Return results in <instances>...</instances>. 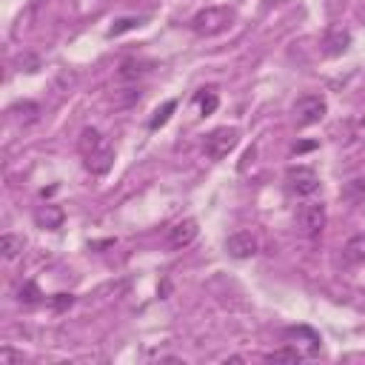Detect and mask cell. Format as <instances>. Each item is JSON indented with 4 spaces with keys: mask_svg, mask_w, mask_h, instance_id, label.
Here are the masks:
<instances>
[{
    "mask_svg": "<svg viewBox=\"0 0 365 365\" xmlns=\"http://www.w3.org/2000/svg\"><path fill=\"white\" fill-rule=\"evenodd\" d=\"M234 20H237V14L231 6H205L191 17L188 26L200 37H214V34H222Z\"/></svg>",
    "mask_w": 365,
    "mask_h": 365,
    "instance_id": "cell-1",
    "label": "cell"
},
{
    "mask_svg": "<svg viewBox=\"0 0 365 365\" xmlns=\"http://www.w3.org/2000/svg\"><path fill=\"white\" fill-rule=\"evenodd\" d=\"M240 143V131L234 125H220V128H211L202 140V151L208 160H222L228 157Z\"/></svg>",
    "mask_w": 365,
    "mask_h": 365,
    "instance_id": "cell-2",
    "label": "cell"
},
{
    "mask_svg": "<svg viewBox=\"0 0 365 365\" xmlns=\"http://www.w3.org/2000/svg\"><path fill=\"white\" fill-rule=\"evenodd\" d=\"M325 111H328L325 97H319V94H305V97H299V100L294 103V123H297V128H308V125L319 123V120L325 117Z\"/></svg>",
    "mask_w": 365,
    "mask_h": 365,
    "instance_id": "cell-3",
    "label": "cell"
},
{
    "mask_svg": "<svg viewBox=\"0 0 365 365\" xmlns=\"http://www.w3.org/2000/svg\"><path fill=\"white\" fill-rule=\"evenodd\" d=\"M285 185H288V191L297 194V197H311V194L319 191V177H317V171L308 168V165H291V168L285 171Z\"/></svg>",
    "mask_w": 365,
    "mask_h": 365,
    "instance_id": "cell-4",
    "label": "cell"
},
{
    "mask_svg": "<svg viewBox=\"0 0 365 365\" xmlns=\"http://www.w3.org/2000/svg\"><path fill=\"white\" fill-rule=\"evenodd\" d=\"M297 220H299V228L305 231V237H319L328 222V214H325L322 202H302Z\"/></svg>",
    "mask_w": 365,
    "mask_h": 365,
    "instance_id": "cell-5",
    "label": "cell"
},
{
    "mask_svg": "<svg viewBox=\"0 0 365 365\" xmlns=\"http://www.w3.org/2000/svg\"><path fill=\"white\" fill-rule=\"evenodd\" d=\"M225 251L234 259H248V257H254L259 251V240L251 231H234V234L225 237Z\"/></svg>",
    "mask_w": 365,
    "mask_h": 365,
    "instance_id": "cell-6",
    "label": "cell"
},
{
    "mask_svg": "<svg viewBox=\"0 0 365 365\" xmlns=\"http://www.w3.org/2000/svg\"><path fill=\"white\" fill-rule=\"evenodd\" d=\"M197 234H200L197 220H194V217H185V220H180V222H174V225L168 228V234H165V245L174 248V251L188 248V245L197 240Z\"/></svg>",
    "mask_w": 365,
    "mask_h": 365,
    "instance_id": "cell-7",
    "label": "cell"
},
{
    "mask_svg": "<svg viewBox=\"0 0 365 365\" xmlns=\"http://www.w3.org/2000/svg\"><path fill=\"white\" fill-rule=\"evenodd\" d=\"M111 165H114V148L108 145V140H106L97 151H91V154L86 157V168H88L91 174H106Z\"/></svg>",
    "mask_w": 365,
    "mask_h": 365,
    "instance_id": "cell-8",
    "label": "cell"
},
{
    "mask_svg": "<svg viewBox=\"0 0 365 365\" xmlns=\"http://www.w3.org/2000/svg\"><path fill=\"white\" fill-rule=\"evenodd\" d=\"M322 51L328 54V57H336V54H342L348 46H351V31L348 29H339V26H334L328 34H325V40H322Z\"/></svg>",
    "mask_w": 365,
    "mask_h": 365,
    "instance_id": "cell-9",
    "label": "cell"
},
{
    "mask_svg": "<svg viewBox=\"0 0 365 365\" xmlns=\"http://www.w3.org/2000/svg\"><path fill=\"white\" fill-rule=\"evenodd\" d=\"M342 262H345V265H359V262H365V234H354V237L342 245Z\"/></svg>",
    "mask_w": 365,
    "mask_h": 365,
    "instance_id": "cell-10",
    "label": "cell"
},
{
    "mask_svg": "<svg viewBox=\"0 0 365 365\" xmlns=\"http://www.w3.org/2000/svg\"><path fill=\"white\" fill-rule=\"evenodd\" d=\"M63 208L60 205H40L37 211H34V222L40 225V228H60L63 225Z\"/></svg>",
    "mask_w": 365,
    "mask_h": 365,
    "instance_id": "cell-11",
    "label": "cell"
},
{
    "mask_svg": "<svg viewBox=\"0 0 365 365\" xmlns=\"http://www.w3.org/2000/svg\"><path fill=\"white\" fill-rule=\"evenodd\" d=\"M23 248H26V240H23L20 234L6 231V234L0 237V251H3V259H17Z\"/></svg>",
    "mask_w": 365,
    "mask_h": 365,
    "instance_id": "cell-12",
    "label": "cell"
},
{
    "mask_svg": "<svg viewBox=\"0 0 365 365\" xmlns=\"http://www.w3.org/2000/svg\"><path fill=\"white\" fill-rule=\"evenodd\" d=\"M103 143H106V137H103L97 128H83L77 148H80V154H83V157H88V154H91V151H97Z\"/></svg>",
    "mask_w": 365,
    "mask_h": 365,
    "instance_id": "cell-13",
    "label": "cell"
},
{
    "mask_svg": "<svg viewBox=\"0 0 365 365\" xmlns=\"http://www.w3.org/2000/svg\"><path fill=\"white\" fill-rule=\"evenodd\" d=\"M9 114H14L23 125H29V123H34V120L40 117V106H37V103H31V100H23V103L11 106V108H9Z\"/></svg>",
    "mask_w": 365,
    "mask_h": 365,
    "instance_id": "cell-14",
    "label": "cell"
},
{
    "mask_svg": "<svg viewBox=\"0 0 365 365\" xmlns=\"http://www.w3.org/2000/svg\"><path fill=\"white\" fill-rule=\"evenodd\" d=\"M148 63H143V60H125L123 66H120V71H117V80H137V77H143L148 68H145Z\"/></svg>",
    "mask_w": 365,
    "mask_h": 365,
    "instance_id": "cell-15",
    "label": "cell"
},
{
    "mask_svg": "<svg viewBox=\"0 0 365 365\" xmlns=\"http://www.w3.org/2000/svg\"><path fill=\"white\" fill-rule=\"evenodd\" d=\"M302 356H305V351H299L297 345H294V348H277V351L265 354L268 362H299Z\"/></svg>",
    "mask_w": 365,
    "mask_h": 365,
    "instance_id": "cell-16",
    "label": "cell"
},
{
    "mask_svg": "<svg viewBox=\"0 0 365 365\" xmlns=\"http://www.w3.org/2000/svg\"><path fill=\"white\" fill-rule=\"evenodd\" d=\"M342 197L351 200V202H362V200H365V177H354V180H348L345 188H342Z\"/></svg>",
    "mask_w": 365,
    "mask_h": 365,
    "instance_id": "cell-17",
    "label": "cell"
},
{
    "mask_svg": "<svg viewBox=\"0 0 365 365\" xmlns=\"http://www.w3.org/2000/svg\"><path fill=\"white\" fill-rule=\"evenodd\" d=\"M174 108H177V100H165V103H163V106H160V108L154 111V117H151V123H148V128H151V131H157L160 125H165Z\"/></svg>",
    "mask_w": 365,
    "mask_h": 365,
    "instance_id": "cell-18",
    "label": "cell"
},
{
    "mask_svg": "<svg viewBox=\"0 0 365 365\" xmlns=\"http://www.w3.org/2000/svg\"><path fill=\"white\" fill-rule=\"evenodd\" d=\"M205 94H197V100H200V106H202V114H214V108H217V103H220V97H217V91L214 88H202Z\"/></svg>",
    "mask_w": 365,
    "mask_h": 365,
    "instance_id": "cell-19",
    "label": "cell"
},
{
    "mask_svg": "<svg viewBox=\"0 0 365 365\" xmlns=\"http://www.w3.org/2000/svg\"><path fill=\"white\" fill-rule=\"evenodd\" d=\"M71 302H74L71 294H54V297H51V308H54V311H66Z\"/></svg>",
    "mask_w": 365,
    "mask_h": 365,
    "instance_id": "cell-20",
    "label": "cell"
},
{
    "mask_svg": "<svg viewBox=\"0 0 365 365\" xmlns=\"http://www.w3.org/2000/svg\"><path fill=\"white\" fill-rule=\"evenodd\" d=\"M134 26H140V17H125V20H120V26H114V29L108 31V37H114V34H120V31H125V29H134Z\"/></svg>",
    "mask_w": 365,
    "mask_h": 365,
    "instance_id": "cell-21",
    "label": "cell"
},
{
    "mask_svg": "<svg viewBox=\"0 0 365 365\" xmlns=\"http://www.w3.org/2000/svg\"><path fill=\"white\" fill-rule=\"evenodd\" d=\"M37 297H40V294H37V285H34V282H29L26 291H20V299H26V302H37Z\"/></svg>",
    "mask_w": 365,
    "mask_h": 365,
    "instance_id": "cell-22",
    "label": "cell"
},
{
    "mask_svg": "<svg viewBox=\"0 0 365 365\" xmlns=\"http://www.w3.org/2000/svg\"><path fill=\"white\" fill-rule=\"evenodd\" d=\"M0 359H3V362H23V354H14L11 348H3V351H0Z\"/></svg>",
    "mask_w": 365,
    "mask_h": 365,
    "instance_id": "cell-23",
    "label": "cell"
},
{
    "mask_svg": "<svg viewBox=\"0 0 365 365\" xmlns=\"http://www.w3.org/2000/svg\"><path fill=\"white\" fill-rule=\"evenodd\" d=\"M359 128H362V134H365V120H362V123H359Z\"/></svg>",
    "mask_w": 365,
    "mask_h": 365,
    "instance_id": "cell-24",
    "label": "cell"
}]
</instances>
